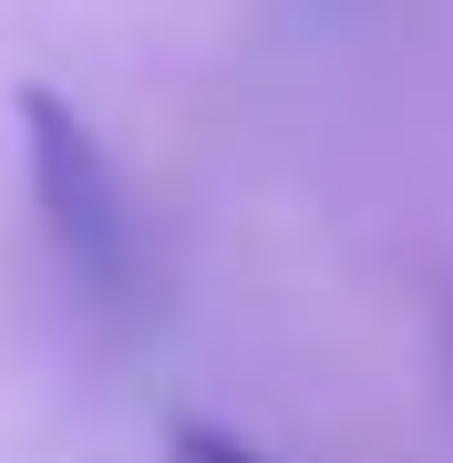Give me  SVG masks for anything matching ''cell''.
Instances as JSON below:
<instances>
[{"label": "cell", "instance_id": "6da1fadb", "mask_svg": "<svg viewBox=\"0 0 453 463\" xmlns=\"http://www.w3.org/2000/svg\"><path fill=\"white\" fill-rule=\"evenodd\" d=\"M21 165H32V206L52 227V248H62L72 288L93 298L103 319H124V330H145L155 309H165V268H155V237L135 196H124L114 155H103V134L72 114L52 83H21Z\"/></svg>", "mask_w": 453, "mask_h": 463}, {"label": "cell", "instance_id": "7a4b0ae2", "mask_svg": "<svg viewBox=\"0 0 453 463\" xmlns=\"http://www.w3.org/2000/svg\"><path fill=\"white\" fill-rule=\"evenodd\" d=\"M175 453H185V463H269V453H248V443L217 432V422H175Z\"/></svg>", "mask_w": 453, "mask_h": 463}]
</instances>
